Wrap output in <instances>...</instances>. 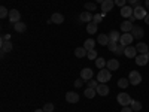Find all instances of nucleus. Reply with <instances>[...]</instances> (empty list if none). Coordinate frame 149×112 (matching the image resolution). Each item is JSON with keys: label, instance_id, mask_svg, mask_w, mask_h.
<instances>
[{"label": "nucleus", "instance_id": "1", "mask_svg": "<svg viewBox=\"0 0 149 112\" xmlns=\"http://www.w3.org/2000/svg\"><path fill=\"white\" fill-rule=\"evenodd\" d=\"M110 78H112V75H110V70L107 67L100 69V72H98V75H97V81L100 84H106L107 81H110Z\"/></svg>", "mask_w": 149, "mask_h": 112}, {"label": "nucleus", "instance_id": "2", "mask_svg": "<svg viewBox=\"0 0 149 112\" xmlns=\"http://www.w3.org/2000/svg\"><path fill=\"white\" fill-rule=\"evenodd\" d=\"M116 100H118V103L122 105V106H128V105H131L133 99H131V96H130L128 93H119L118 97H116Z\"/></svg>", "mask_w": 149, "mask_h": 112}, {"label": "nucleus", "instance_id": "3", "mask_svg": "<svg viewBox=\"0 0 149 112\" xmlns=\"http://www.w3.org/2000/svg\"><path fill=\"white\" fill-rule=\"evenodd\" d=\"M128 81H130L131 85H139V84L142 82V75H140V72L131 70V72H130V76H128Z\"/></svg>", "mask_w": 149, "mask_h": 112}, {"label": "nucleus", "instance_id": "4", "mask_svg": "<svg viewBox=\"0 0 149 112\" xmlns=\"http://www.w3.org/2000/svg\"><path fill=\"white\" fill-rule=\"evenodd\" d=\"M133 15L136 17V20H145V17L148 15V12L145 8H142L139 3L134 6V12H133Z\"/></svg>", "mask_w": 149, "mask_h": 112}, {"label": "nucleus", "instance_id": "5", "mask_svg": "<svg viewBox=\"0 0 149 112\" xmlns=\"http://www.w3.org/2000/svg\"><path fill=\"white\" fill-rule=\"evenodd\" d=\"M134 60H136V64H137V66H146V64H148V61H149V52L136 55Z\"/></svg>", "mask_w": 149, "mask_h": 112}, {"label": "nucleus", "instance_id": "6", "mask_svg": "<svg viewBox=\"0 0 149 112\" xmlns=\"http://www.w3.org/2000/svg\"><path fill=\"white\" fill-rule=\"evenodd\" d=\"M133 39H134V37H133L131 33H122L121 34V39H119V43L124 45V46H128V45H131Z\"/></svg>", "mask_w": 149, "mask_h": 112}, {"label": "nucleus", "instance_id": "7", "mask_svg": "<svg viewBox=\"0 0 149 112\" xmlns=\"http://www.w3.org/2000/svg\"><path fill=\"white\" fill-rule=\"evenodd\" d=\"M9 21L12 24H17L18 21H21V14L18 9H10L9 10Z\"/></svg>", "mask_w": 149, "mask_h": 112}, {"label": "nucleus", "instance_id": "8", "mask_svg": "<svg viewBox=\"0 0 149 112\" xmlns=\"http://www.w3.org/2000/svg\"><path fill=\"white\" fill-rule=\"evenodd\" d=\"M93 76H94V72L91 67H84L81 70V78L84 81H90V79H93Z\"/></svg>", "mask_w": 149, "mask_h": 112}, {"label": "nucleus", "instance_id": "9", "mask_svg": "<svg viewBox=\"0 0 149 112\" xmlns=\"http://www.w3.org/2000/svg\"><path fill=\"white\" fill-rule=\"evenodd\" d=\"M113 6H115L113 0H104V2L102 3V12L103 14H107V12H110L112 9H113Z\"/></svg>", "mask_w": 149, "mask_h": 112}, {"label": "nucleus", "instance_id": "10", "mask_svg": "<svg viewBox=\"0 0 149 112\" xmlns=\"http://www.w3.org/2000/svg\"><path fill=\"white\" fill-rule=\"evenodd\" d=\"M124 55L128 57V58H136V55H137V49H136V46H125V51H124Z\"/></svg>", "mask_w": 149, "mask_h": 112}, {"label": "nucleus", "instance_id": "11", "mask_svg": "<svg viewBox=\"0 0 149 112\" xmlns=\"http://www.w3.org/2000/svg\"><path fill=\"white\" fill-rule=\"evenodd\" d=\"M133 12H134V8H131L130 5H125V6L121 8V15L124 18H130L133 15Z\"/></svg>", "mask_w": 149, "mask_h": 112}, {"label": "nucleus", "instance_id": "12", "mask_svg": "<svg viewBox=\"0 0 149 112\" xmlns=\"http://www.w3.org/2000/svg\"><path fill=\"white\" fill-rule=\"evenodd\" d=\"M66 100L69 103H78L79 102V94L74 93V91H69V93H66Z\"/></svg>", "mask_w": 149, "mask_h": 112}, {"label": "nucleus", "instance_id": "13", "mask_svg": "<svg viewBox=\"0 0 149 112\" xmlns=\"http://www.w3.org/2000/svg\"><path fill=\"white\" fill-rule=\"evenodd\" d=\"M131 34H133V37L134 39H142V37L145 36V32H143V29H140V27H137V26H134L133 27V30H131Z\"/></svg>", "mask_w": 149, "mask_h": 112}, {"label": "nucleus", "instance_id": "14", "mask_svg": "<svg viewBox=\"0 0 149 112\" xmlns=\"http://www.w3.org/2000/svg\"><path fill=\"white\" fill-rule=\"evenodd\" d=\"M133 22L130 21V20H127V21H122L121 22V30L124 32V33H131V30H133Z\"/></svg>", "mask_w": 149, "mask_h": 112}, {"label": "nucleus", "instance_id": "15", "mask_svg": "<svg viewBox=\"0 0 149 112\" xmlns=\"http://www.w3.org/2000/svg\"><path fill=\"white\" fill-rule=\"evenodd\" d=\"M93 18H94V15L91 14V12H88V10L82 12V14L79 15V20H81V22H91V21H93Z\"/></svg>", "mask_w": 149, "mask_h": 112}, {"label": "nucleus", "instance_id": "16", "mask_svg": "<svg viewBox=\"0 0 149 112\" xmlns=\"http://www.w3.org/2000/svg\"><path fill=\"white\" fill-rule=\"evenodd\" d=\"M106 67L112 72V70H118L119 67V61L116 58H112V60H107V63H106Z\"/></svg>", "mask_w": 149, "mask_h": 112}, {"label": "nucleus", "instance_id": "17", "mask_svg": "<svg viewBox=\"0 0 149 112\" xmlns=\"http://www.w3.org/2000/svg\"><path fill=\"white\" fill-rule=\"evenodd\" d=\"M0 48H2V52H10L12 51V43L10 41H0Z\"/></svg>", "mask_w": 149, "mask_h": 112}, {"label": "nucleus", "instance_id": "18", "mask_svg": "<svg viewBox=\"0 0 149 112\" xmlns=\"http://www.w3.org/2000/svg\"><path fill=\"white\" fill-rule=\"evenodd\" d=\"M97 94H100V96H107L109 94V87L106 85V84H98V87H97Z\"/></svg>", "mask_w": 149, "mask_h": 112}, {"label": "nucleus", "instance_id": "19", "mask_svg": "<svg viewBox=\"0 0 149 112\" xmlns=\"http://www.w3.org/2000/svg\"><path fill=\"white\" fill-rule=\"evenodd\" d=\"M136 49H137L139 54H146V52H149V48H148V45H146L145 42H139L137 45H136Z\"/></svg>", "mask_w": 149, "mask_h": 112}, {"label": "nucleus", "instance_id": "20", "mask_svg": "<svg viewBox=\"0 0 149 112\" xmlns=\"http://www.w3.org/2000/svg\"><path fill=\"white\" fill-rule=\"evenodd\" d=\"M107 36H109V41H110V42H115V43L119 42V39H121V34H119L116 30H112Z\"/></svg>", "mask_w": 149, "mask_h": 112}, {"label": "nucleus", "instance_id": "21", "mask_svg": "<svg viewBox=\"0 0 149 112\" xmlns=\"http://www.w3.org/2000/svg\"><path fill=\"white\" fill-rule=\"evenodd\" d=\"M97 42L104 46V45H109L110 41H109V36H107V34H103V33H102V34H98V36H97Z\"/></svg>", "mask_w": 149, "mask_h": 112}, {"label": "nucleus", "instance_id": "22", "mask_svg": "<svg viewBox=\"0 0 149 112\" xmlns=\"http://www.w3.org/2000/svg\"><path fill=\"white\" fill-rule=\"evenodd\" d=\"M51 21L54 22V24H63L64 22V17L61 15V14H52V17H51Z\"/></svg>", "mask_w": 149, "mask_h": 112}, {"label": "nucleus", "instance_id": "23", "mask_svg": "<svg viewBox=\"0 0 149 112\" xmlns=\"http://www.w3.org/2000/svg\"><path fill=\"white\" fill-rule=\"evenodd\" d=\"M14 29H15V32H18V33H24V32L27 30V26H26L22 21H18L17 24H14Z\"/></svg>", "mask_w": 149, "mask_h": 112}, {"label": "nucleus", "instance_id": "24", "mask_svg": "<svg viewBox=\"0 0 149 112\" xmlns=\"http://www.w3.org/2000/svg\"><path fill=\"white\" fill-rule=\"evenodd\" d=\"M86 54H88V51H86L84 46H79V48L74 49V55H76L78 58H82V57H85Z\"/></svg>", "mask_w": 149, "mask_h": 112}, {"label": "nucleus", "instance_id": "25", "mask_svg": "<svg viewBox=\"0 0 149 112\" xmlns=\"http://www.w3.org/2000/svg\"><path fill=\"white\" fill-rule=\"evenodd\" d=\"M86 33H90V34L97 33V24H95L94 21H91V22L86 24Z\"/></svg>", "mask_w": 149, "mask_h": 112}, {"label": "nucleus", "instance_id": "26", "mask_svg": "<svg viewBox=\"0 0 149 112\" xmlns=\"http://www.w3.org/2000/svg\"><path fill=\"white\" fill-rule=\"evenodd\" d=\"M94 45H95L94 39H86V41L84 42V48L86 49V51H93V49H94Z\"/></svg>", "mask_w": 149, "mask_h": 112}, {"label": "nucleus", "instance_id": "27", "mask_svg": "<svg viewBox=\"0 0 149 112\" xmlns=\"http://www.w3.org/2000/svg\"><path fill=\"white\" fill-rule=\"evenodd\" d=\"M106 63H107V61H106L104 58H102V57H97V58H95V66H97V69H104Z\"/></svg>", "mask_w": 149, "mask_h": 112}, {"label": "nucleus", "instance_id": "28", "mask_svg": "<svg viewBox=\"0 0 149 112\" xmlns=\"http://www.w3.org/2000/svg\"><path fill=\"white\" fill-rule=\"evenodd\" d=\"M84 94H85V97L93 99V97H95V94H97V90H95V88H86Z\"/></svg>", "mask_w": 149, "mask_h": 112}, {"label": "nucleus", "instance_id": "29", "mask_svg": "<svg viewBox=\"0 0 149 112\" xmlns=\"http://www.w3.org/2000/svg\"><path fill=\"white\" fill-rule=\"evenodd\" d=\"M128 84H130V81H128L127 78H121V79L118 81V87H119V88H127Z\"/></svg>", "mask_w": 149, "mask_h": 112}, {"label": "nucleus", "instance_id": "30", "mask_svg": "<svg viewBox=\"0 0 149 112\" xmlns=\"http://www.w3.org/2000/svg\"><path fill=\"white\" fill-rule=\"evenodd\" d=\"M106 17V14H103V12H102V14H94V18H93V21L95 22V24H98V22H102L103 21V18Z\"/></svg>", "mask_w": 149, "mask_h": 112}, {"label": "nucleus", "instance_id": "31", "mask_svg": "<svg viewBox=\"0 0 149 112\" xmlns=\"http://www.w3.org/2000/svg\"><path fill=\"white\" fill-rule=\"evenodd\" d=\"M6 17H9V10H8V8H5V6H0V18L5 20Z\"/></svg>", "mask_w": 149, "mask_h": 112}, {"label": "nucleus", "instance_id": "32", "mask_svg": "<svg viewBox=\"0 0 149 112\" xmlns=\"http://www.w3.org/2000/svg\"><path fill=\"white\" fill-rule=\"evenodd\" d=\"M131 109H133V111H140V109H142V103L137 102V100H133V102H131Z\"/></svg>", "mask_w": 149, "mask_h": 112}, {"label": "nucleus", "instance_id": "33", "mask_svg": "<svg viewBox=\"0 0 149 112\" xmlns=\"http://www.w3.org/2000/svg\"><path fill=\"white\" fill-rule=\"evenodd\" d=\"M98 84H100V82H98V81L90 79V81H88V88H97V87H98Z\"/></svg>", "mask_w": 149, "mask_h": 112}, {"label": "nucleus", "instance_id": "34", "mask_svg": "<svg viewBox=\"0 0 149 112\" xmlns=\"http://www.w3.org/2000/svg\"><path fill=\"white\" fill-rule=\"evenodd\" d=\"M85 9H86V10H88V12H91V10L94 12V10L97 9V6H95L94 3H85Z\"/></svg>", "mask_w": 149, "mask_h": 112}, {"label": "nucleus", "instance_id": "35", "mask_svg": "<svg viewBox=\"0 0 149 112\" xmlns=\"http://www.w3.org/2000/svg\"><path fill=\"white\" fill-rule=\"evenodd\" d=\"M86 57H88L90 60H95V58H97V51H95V49H93V51H88Z\"/></svg>", "mask_w": 149, "mask_h": 112}, {"label": "nucleus", "instance_id": "36", "mask_svg": "<svg viewBox=\"0 0 149 112\" xmlns=\"http://www.w3.org/2000/svg\"><path fill=\"white\" fill-rule=\"evenodd\" d=\"M43 111H45V112H52V111H54V105H52V103H46V105L43 106Z\"/></svg>", "mask_w": 149, "mask_h": 112}, {"label": "nucleus", "instance_id": "37", "mask_svg": "<svg viewBox=\"0 0 149 112\" xmlns=\"http://www.w3.org/2000/svg\"><path fill=\"white\" fill-rule=\"evenodd\" d=\"M124 51H125V46H124V45H121V43H119V45L116 46V51H115V52H116V54L119 55V54H124Z\"/></svg>", "mask_w": 149, "mask_h": 112}, {"label": "nucleus", "instance_id": "38", "mask_svg": "<svg viewBox=\"0 0 149 112\" xmlns=\"http://www.w3.org/2000/svg\"><path fill=\"white\" fill-rule=\"evenodd\" d=\"M116 43L115 42H109V45H107V48H109V51H112V52H115L116 51Z\"/></svg>", "mask_w": 149, "mask_h": 112}, {"label": "nucleus", "instance_id": "39", "mask_svg": "<svg viewBox=\"0 0 149 112\" xmlns=\"http://www.w3.org/2000/svg\"><path fill=\"white\" fill-rule=\"evenodd\" d=\"M113 2H115V5L119 6V8H122V6L127 5V0H113Z\"/></svg>", "mask_w": 149, "mask_h": 112}, {"label": "nucleus", "instance_id": "40", "mask_svg": "<svg viewBox=\"0 0 149 112\" xmlns=\"http://www.w3.org/2000/svg\"><path fill=\"white\" fill-rule=\"evenodd\" d=\"M82 85H84V79H82V78L74 81V87H76V88H79V87H82Z\"/></svg>", "mask_w": 149, "mask_h": 112}, {"label": "nucleus", "instance_id": "41", "mask_svg": "<svg viewBox=\"0 0 149 112\" xmlns=\"http://www.w3.org/2000/svg\"><path fill=\"white\" fill-rule=\"evenodd\" d=\"M121 112H134V111L131 109V106H122Z\"/></svg>", "mask_w": 149, "mask_h": 112}, {"label": "nucleus", "instance_id": "42", "mask_svg": "<svg viewBox=\"0 0 149 112\" xmlns=\"http://www.w3.org/2000/svg\"><path fill=\"white\" fill-rule=\"evenodd\" d=\"M0 41H10V34H5V36H2V39Z\"/></svg>", "mask_w": 149, "mask_h": 112}, {"label": "nucleus", "instance_id": "43", "mask_svg": "<svg viewBox=\"0 0 149 112\" xmlns=\"http://www.w3.org/2000/svg\"><path fill=\"white\" fill-rule=\"evenodd\" d=\"M127 2H128V5H134L136 6V5L139 3V0H127Z\"/></svg>", "mask_w": 149, "mask_h": 112}, {"label": "nucleus", "instance_id": "44", "mask_svg": "<svg viewBox=\"0 0 149 112\" xmlns=\"http://www.w3.org/2000/svg\"><path fill=\"white\" fill-rule=\"evenodd\" d=\"M145 22H146V24H149V14L145 17Z\"/></svg>", "mask_w": 149, "mask_h": 112}, {"label": "nucleus", "instance_id": "45", "mask_svg": "<svg viewBox=\"0 0 149 112\" xmlns=\"http://www.w3.org/2000/svg\"><path fill=\"white\" fill-rule=\"evenodd\" d=\"M145 6H146V9H149V0H145Z\"/></svg>", "mask_w": 149, "mask_h": 112}, {"label": "nucleus", "instance_id": "46", "mask_svg": "<svg viewBox=\"0 0 149 112\" xmlns=\"http://www.w3.org/2000/svg\"><path fill=\"white\" fill-rule=\"evenodd\" d=\"M34 112H45V111H43V109H36Z\"/></svg>", "mask_w": 149, "mask_h": 112}, {"label": "nucleus", "instance_id": "47", "mask_svg": "<svg viewBox=\"0 0 149 112\" xmlns=\"http://www.w3.org/2000/svg\"><path fill=\"white\" fill-rule=\"evenodd\" d=\"M95 2H97V3H103V2H104V0H95Z\"/></svg>", "mask_w": 149, "mask_h": 112}]
</instances>
